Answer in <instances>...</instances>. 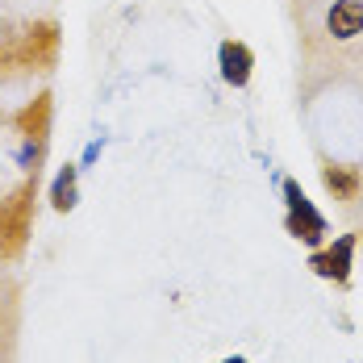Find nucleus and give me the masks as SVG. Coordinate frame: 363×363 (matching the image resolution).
I'll use <instances>...</instances> for the list:
<instances>
[{"label":"nucleus","mask_w":363,"mask_h":363,"mask_svg":"<svg viewBox=\"0 0 363 363\" xmlns=\"http://www.w3.org/2000/svg\"><path fill=\"white\" fill-rule=\"evenodd\" d=\"M101 155H105V134H101V138H92V143L84 146V159H79V172H84V167H92V163H96Z\"/></svg>","instance_id":"obj_7"},{"label":"nucleus","mask_w":363,"mask_h":363,"mask_svg":"<svg viewBox=\"0 0 363 363\" xmlns=\"http://www.w3.org/2000/svg\"><path fill=\"white\" fill-rule=\"evenodd\" d=\"M221 363H247V359L242 355H230V359H221Z\"/></svg>","instance_id":"obj_8"},{"label":"nucleus","mask_w":363,"mask_h":363,"mask_svg":"<svg viewBox=\"0 0 363 363\" xmlns=\"http://www.w3.org/2000/svg\"><path fill=\"white\" fill-rule=\"evenodd\" d=\"M326 34L334 42H351L363 34V0H334L326 13Z\"/></svg>","instance_id":"obj_4"},{"label":"nucleus","mask_w":363,"mask_h":363,"mask_svg":"<svg viewBox=\"0 0 363 363\" xmlns=\"http://www.w3.org/2000/svg\"><path fill=\"white\" fill-rule=\"evenodd\" d=\"M280 192H284V230L296 242H305V247H322L330 234L322 209L305 196V188L296 180H280Z\"/></svg>","instance_id":"obj_1"},{"label":"nucleus","mask_w":363,"mask_h":363,"mask_svg":"<svg viewBox=\"0 0 363 363\" xmlns=\"http://www.w3.org/2000/svg\"><path fill=\"white\" fill-rule=\"evenodd\" d=\"M322 184H326V192L334 201H355L363 188V172L351 167V163H326L322 167Z\"/></svg>","instance_id":"obj_5"},{"label":"nucleus","mask_w":363,"mask_h":363,"mask_svg":"<svg viewBox=\"0 0 363 363\" xmlns=\"http://www.w3.org/2000/svg\"><path fill=\"white\" fill-rule=\"evenodd\" d=\"M218 67L230 88H247L255 75V50L247 42H238V38H225L218 46Z\"/></svg>","instance_id":"obj_3"},{"label":"nucleus","mask_w":363,"mask_h":363,"mask_svg":"<svg viewBox=\"0 0 363 363\" xmlns=\"http://www.w3.org/2000/svg\"><path fill=\"white\" fill-rule=\"evenodd\" d=\"M355 247H359L355 234H338L334 242L313 247L309 272L322 276V280H330V284H338V289H347V284H351V267H355Z\"/></svg>","instance_id":"obj_2"},{"label":"nucleus","mask_w":363,"mask_h":363,"mask_svg":"<svg viewBox=\"0 0 363 363\" xmlns=\"http://www.w3.org/2000/svg\"><path fill=\"white\" fill-rule=\"evenodd\" d=\"M75 205H79V163H67L50 180V209L55 213H72Z\"/></svg>","instance_id":"obj_6"}]
</instances>
